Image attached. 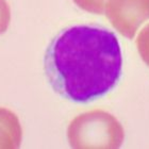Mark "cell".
<instances>
[{
	"mask_svg": "<svg viewBox=\"0 0 149 149\" xmlns=\"http://www.w3.org/2000/svg\"><path fill=\"white\" fill-rule=\"evenodd\" d=\"M45 72L66 99L86 103L111 92L121 76L123 56L116 35L99 26L63 30L47 48Z\"/></svg>",
	"mask_w": 149,
	"mask_h": 149,
	"instance_id": "1",
	"label": "cell"
},
{
	"mask_svg": "<svg viewBox=\"0 0 149 149\" xmlns=\"http://www.w3.org/2000/svg\"><path fill=\"white\" fill-rule=\"evenodd\" d=\"M72 148H119L124 129L116 118L104 111H91L79 115L67 130Z\"/></svg>",
	"mask_w": 149,
	"mask_h": 149,
	"instance_id": "2",
	"label": "cell"
},
{
	"mask_svg": "<svg viewBox=\"0 0 149 149\" xmlns=\"http://www.w3.org/2000/svg\"><path fill=\"white\" fill-rule=\"evenodd\" d=\"M104 13L112 26L127 38H133L149 20V0H107Z\"/></svg>",
	"mask_w": 149,
	"mask_h": 149,
	"instance_id": "3",
	"label": "cell"
},
{
	"mask_svg": "<svg viewBox=\"0 0 149 149\" xmlns=\"http://www.w3.org/2000/svg\"><path fill=\"white\" fill-rule=\"evenodd\" d=\"M22 139V130L17 115L6 108H0V148H18Z\"/></svg>",
	"mask_w": 149,
	"mask_h": 149,
	"instance_id": "4",
	"label": "cell"
},
{
	"mask_svg": "<svg viewBox=\"0 0 149 149\" xmlns=\"http://www.w3.org/2000/svg\"><path fill=\"white\" fill-rule=\"evenodd\" d=\"M136 46L143 61L149 66V24L141 30L136 40Z\"/></svg>",
	"mask_w": 149,
	"mask_h": 149,
	"instance_id": "5",
	"label": "cell"
},
{
	"mask_svg": "<svg viewBox=\"0 0 149 149\" xmlns=\"http://www.w3.org/2000/svg\"><path fill=\"white\" fill-rule=\"evenodd\" d=\"M74 2L86 12L102 14L107 0H74Z\"/></svg>",
	"mask_w": 149,
	"mask_h": 149,
	"instance_id": "6",
	"label": "cell"
},
{
	"mask_svg": "<svg viewBox=\"0 0 149 149\" xmlns=\"http://www.w3.org/2000/svg\"><path fill=\"white\" fill-rule=\"evenodd\" d=\"M11 22V9L6 0H0V35L8 30Z\"/></svg>",
	"mask_w": 149,
	"mask_h": 149,
	"instance_id": "7",
	"label": "cell"
}]
</instances>
